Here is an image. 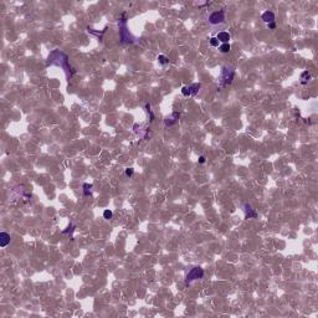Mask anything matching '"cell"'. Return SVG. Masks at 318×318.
Listing matches in <instances>:
<instances>
[{"instance_id": "1", "label": "cell", "mask_w": 318, "mask_h": 318, "mask_svg": "<svg viewBox=\"0 0 318 318\" xmlns=\"http://www.w3.org/2000/svg\"><path fill=\"white\" fill-rule=\"evenodd\" d=\"M46 66H60L61 69H63L67 80H70L71 73H73V70L71 69V66L69 63V56L63 54L62 51H60V50H54L49 55Z\"/></svg>"}, {"instance_id": "2", "label": "cell", "mask_w": 318, "mask_h": 318, "mask_svg": "<svg viewBox=\"0 0 318 318\" xmlns=\"http://www.w3.org/2000/svg\"><path fill=\"white\" fill-rule=\"evenodd\" d=\"M118 28H119V37L122 44H133L136 43L134 36H132L127 28V19H125V13H123L118 21Z\"/></svg>"}, {"instance_id": "3", "label": "cell", "mask_w": 318, "mask_h": 318, "mask_svg": "<svg viewBox=\"0 0 318 318\" xmlns=\"http://www.w3.org/2000/svg\"><path fill=\"white\" fill-rule=\"evenodd\" d=\"M234 76H235V70H234V67L224 66L222 70H221V86L226 87V86L231 85Z\"/></svg>"}, {"instance_id": "4", "label": "cell", "mask_w": 318, "mask_h": 318, "mask_svg": "<svg viewBox=\"0 0 318 318\" xmlns=\"http://www.w3.org/2000/svg\"><path fill=\"white\" fill-rule=\"evenodd\" d=\"M203 276H204V270L202 269V267H199V266L193 267V269H191V270L188 272V275H187V277H185V283L189 284L190 282H193V281H196V280H199V278H202Z\"/></svg>"}, {"instance_id": "5", "label": "cell", "mask_w": 318, "mask_h": 318, "mask_svg": "<svg viewBox=\"0 0 318 318\" xmlns=\"http://www.w3.org/2000/svg\"><path fill=\"white\" fill-rule=\"evenodd\" d=\"M225 21V14H224V10H219V11H215L210 16H209V22L213 24V25H217V24H221Z\"/></svg>"}, {"instance_id": "6", "label": "cell", "mask_w": 318, "mask_h": 318, "mask_svg": "<svg viewBox=\"0 0 318 318\" xmlns=\"http://www.w3.org/2000/svg\"><path fill=\"white\" fill-rule=\"evenodd\" d=\"M244 211H245V217H246V219H255V217H257V211L247 203L244 204Z\"/></svg>"}, {"instance_id": "7", "label": "cell", "mask_w": 318, "mask_h": 318, "mask_svg": "<svg viewBox=\"0 0 318 318\" xmlns=\"http://www.w3.org/2000/svg\"><path fill=\"white\" fill-rule=\"evenodd\" d=\"M179 117H180V113H178V112H173L170 116L165 117V119H164V125H165V127H168V125H173L175 122H177V121L179 119Z\"/></svg>"}, {"instance_id": "8", "label": "cell", "mask_w": 318, "mask_h": 318, "mask_svg": "<svg viewBox=\"0 0 318 318\" xmlns=\"http://www.w3.org/2000/svg\"><path fill=\"white\" fill-rule=\"evenodd\" d=\"M7 244H10V235L7 232H1L0 234V246L5 247Z\"/></svg>"}, {"instance_id": "9", "label": "cell", "mask_w": 318, "mask_h": 318, "mask_svg": "<svg viewBox=\"0 0 318 318\" xmlns=\"http://www.w3.org/2000/svg\"><path fill=\"white\" fill-rule=\"evenodd\" d=\"M230 34L229 32H225V31H221V32H219V34H217V36H216V39L219 40V43L221 41L222 44H229V40H230Z\"/></svg>"}, {"instance_id": "10", "label": "cell", "mask_w": 318, "mask_h": 318, "mask_svg": "<svg viewBox=\"0 0 318 318\" xmlns=\"http://www.w3.org/2000/svg\"><path fill=\"white\" fill-rule=\"evenodd\" d=\"M200 88H202V83H199V82H195V83H193L191 86H189L188 90H189L190 96H196V95H198V92L200 91Z\"/></svg>"}, {"instance_id": "11", "label": "cell", "mask_w": 318, "mask_h": 318, "mask_svg": "<svg viewBox=\"0 0 318 318\" xmlns=\"http://www.w3.org/2000/svg\"><path fill=\"white\" fill-rule=\"evenodd\" d=\"M262 20L267 24H270V22H275V14L272 11H265L262 14Z\"/></svg>"}, {"instance_id": "12", "label": "cell", "mask_w": 318, "mask_h": 318, "mask_svg": "<svg viewBox=\"0 0 318 318\" xmlns=\"http://www.w3.org/2000/svg\"><path fill=\"white\" fill-rule=\"evenodd\" d=\"M92 188H93V185H92V184H87V183L83 184V185H82L83 195H85V196H90L92 194Z\"/></svg>"}, {"instance_id": "13", "label": "cell", "mask_w": 318, "mask_h": 318, "mask_svg": "<svg viewBox=\"0 0 318 318\" xmlns=\"http://www.w3.org/2000/svg\"><path fill=\"white\" fill-rule=\"evenodd\" d=\"M309 80H311V73H309L308 71H303L302 73H301V83H302V85L308 83Z\"/></svg>"}, {"instance_id": "14", "label": "cell", "mask_w": 318, "mask_h": 318, "mask_svg": "<svg viewBox=\"0 0 318 318\" xmlns=\"http://www.w3.org/2000/svg\"><path fill=\"white\" fill-rule=\"evenodd\" d=\"M219 50H220V52L222 54H228L230 51V44H222L219 46Z\"/></svg>"}, {"instance_id": "15", "label": "cell", "mask_w": 318, "mask_h": 318, "mask_svg": "<svg viewBox=\"0 0 318 318\" xmlns=\"http://www.w3.org/2000/svg\"><path fill=\"white\" fill-rule=\"evenodd\" d=\"M158 61L160 65H168L169 63V60H168V57L164 56V55H159L158 56Z\"/></svg>"}, {"instance_id": "16", "label": "cell", "mask_w": 318, "mask_h": 318, "mask_svg": "<svg viewBox=\"0 0 318 318\" xmlns=\"http://www.w3.org/2000/svg\"><path fill=\"white\" fill-rule=\"evenodd\" d=\"M73 231H75V225L71 222L69 226H67V229L62 231V234H73Z\"/></svg>"}, {"instance_id": "17", "label": "cell", "mask_w": 318, "mask_h": 318, "mask_svg": "<svg viewBox=\"0 0 318 318\" xmlns=\"http://www.w3.org/2000/svg\"><path fill=\"white\" fill-rule=\"evenodd\" d=\"M146 111H147V113L150 116V121H153V119H154V114H153L152 110H150V105H149V103L146 105Z\"/></svg>"}, {"instance_id": "18", "label": "cell", "mask_w": 318, "mask_h": 318, "mask_svg": "<svg viewBox=\"0 0 318 318\" xmlns=\"http://www.w3.org/2000/svg\"><path fill=\"white\" fill-rule=\"evenodd\" d=\"M209 43H210V45L213 47H217V46H219V40H217L216 37H211L210 40H209Z\"/></svg>"}, {"instance_id": "19", "label": "cell", "mask_w": 318, "mask_h": 318, "mask_svg": "<svg viewBox=\"0 0 318 318\" xmlns=\"http://www.w3.org/2000/svg\"><path fill=\"white\" fill-rule=\"evenodd\" d=\"M112 216H113V214H112L111 210H105L103 211V217H105V219L110 220V219H112Z\"/></svg>"}, {"instance_id": "20", "label": "cell", "mask_w": 318, "mask_h": 318, "mask_svg": "<svg viewBox=\"0 0 318 318\" xmlns=\"http://www.w3.org/2000/svg\"><path fill=\"white\" fill-rule=\"evenodd\" d=\"M133 174H134V169H133V168H127V169H125V175H127V177H132Z\"/></svg>"}, {"instance_id": "21", "label": "cell", "mask_w": 318, "mask_h": 318, "mask_svg": "<svg viewBox=\"0 0 318 318\" xmlns=\"http://www.w3.org/2000/svg\"><path fill=\"white\" fill-rule=\"evenodd\" d=\"M181 93H183L184 96H187V97H189V96H190V93H189V90H188V87H183V88H181Z\"/></svg>"}, {"instance_id": "22", "label": "cell", "mask_w": 318, "mask_h": 318, "mask_svg": "<svg viewBox=\"0 0 318 318\" xmlns=\"http://www.w3.org/2000/svg\"><path fill=\"white\" fill-rule=\"evenodd\" d=\"M199 163H200V164H203V163H205V157H204V155H202V157H199Z\"/></svg>"}, {"instance_id": "23", "label": "cell", "mask_w": 318, "mask_h": 318, "mask_svg": "<svg viewBox=\"0 0 318 318\" xmlns=\"http://www.w3.org/2000/svg\"><path fill=\"white\" fill-rule=\"evenodd\" d=\"M269 28H270L271 30H273V29L276 28V24H275V22H270V24H269Z\"/></svg>"}]
</instances>
